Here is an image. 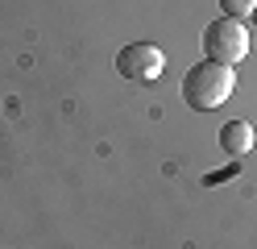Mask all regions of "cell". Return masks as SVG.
<instances>
[{"instance_id": "6da1fadb", "label": "cell", "mask_w": 257, "mask_h": 249, "mask_svg": "<svg viewBox=\"0 0 257 249\" xmlns=\"http://www.w3.org/2000/svg\"><path fill=\"white\" fill-rule=\"evenodd\" d=\"M232 92H236L232 66H220V62H195V66L183 75V100H187L195 112H212V108H220Z\"/></svg>"}, {"instance_id": "7a4b0ae2", "label": "cell", "mask_w": 257, "mask_h": 249, "mask_svg": "<svg viewBox=\"0 0 257 249\" xmlns=\"http://www.w3.org/2000/svg\"><path fill=\"white\" fill-rule=\"evenodd\" d=\"M203 54H207V62L236 66L240 58L249 54V29H245V21H236V17L212 21L203 29Z\"/></svg>"}, {"instance_id": "3957f363", "label": "cell", "mask_w": 257, "mask_h": 249, "mask_svg": "<svg viewBox=\"0 0 257 249\" xmlns=\"http://www.w3.org/2000/svg\"><path fill=\"white\" fill-rule=\"evenodd\" d=\"M116 71L128 83H154L166 71V54L158 46H150V42H133V46H124L116 54Z\"/></svg>"}, {"instance_id": "277c9868", "label": "cell", "mask_w": 257, "mask_h": 249, "mask_svg": "<svg viewBox=\"0 0 257 249\" xmlns=\"http://www.w3.org/2000/svg\"><path fill=\"white\" fill-rule=\"evenodd\" d=\"M220 149L228 158H245L249 149H253V125L249 121H228L220 129Z\"/></svg>"}, {"instance_id": "5b68a950", "label": "cell", "mask_w": 257, "mask_h": 249, "mask_svg": "<svg viewBox=\"0 0 257 249\" xmlns=\"http://www.w3.org/2000/svg\"><path fill=\"white\" fill-rule=\"evenodd\" d=\"M220 9H224V17H236V21H245V17L257 9V0H220Z\"/></svg>"}, {"instance_id": "8992f818", "label": "cell", "mask_w": 257, "mask_h": 249, "mask_svg": "<svg viewBox=\"0 0 257 249\" xmlns=\"http://www.w3.org/2000/svg\"><path fill=\"white\" fill-rule=\"evenodd\" d=\"M249 21H253V25H257V9H253V13H249Z\"/></svg>"}]
</instances>
